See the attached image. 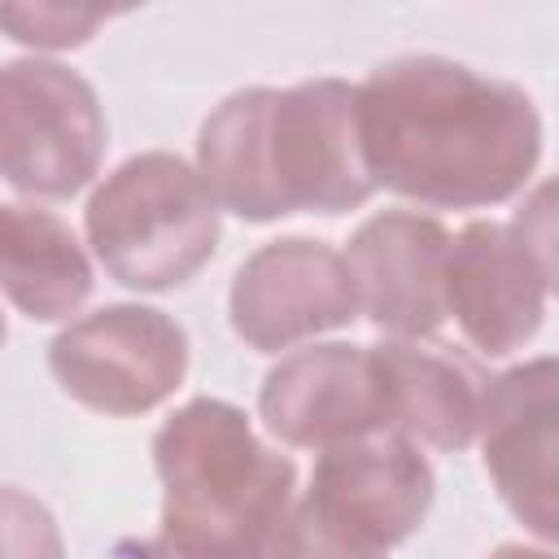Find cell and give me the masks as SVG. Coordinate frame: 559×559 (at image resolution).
I'll use <instances>...</instances> for the list:
<instances>
[{
    "label": "cell",
    "instance_id": "obj_1",
    "mask_svg": "<svg viewBox=\"0 0 559 559\" xmlns=\"http://www.w3.org/2000/svg\"><path fill=\"white\" fill-rule=\"evenodd\" d=\"M358 140L376 188L441 210L515 197L542 162L524 87L450 57H397L358 83Z\"/></svg>",
    "mask_w": 559,
    "mask_h": 559
},
{
    "label": "cell",
    "instance_id": "obj_2",
    "mask_svg": "<svg viewBox=\"0 0 559 559\" xmlns=\"http://www.w3.org/2000/svg\"><path fill=\"white\" fill-rule=\"evenodd\" d=\"M197 175L245 223L345 214L376 197L358 140V87L306 79L231 92L197 135Z\"/></svg>",
    "mask_w": 559,
    "mask_h": 559
},
{
    "label": "cell",
    "instance_id": "obj_3",
    "mask_svg": "<svg viewBox=\"0 0 559 559\" xmlns=\"http://www.w3.org/2000/svg\"><path fill=\"white\" fill-rule=\"evenodd\" d=\"M162 476V537L188 559H266L297 467L258 441L240 406L192 397L153 437Z\"/></svg>",
    "mask_w": 559,
    "mask_h": 559
},
{
    "label": "cell",
    "instance_id": "obj_4",
    "mask_svg": "<svg viewBox=\"0 0 559 559\" xmlns=\"http://www.w3.org/2000/svg\"><path fill=\"white\" fill-rule=\"evenodd\" d=\"M96 262L135 293L188 284L218 249V201L179 153L127 157L87 201Z\"/></svg>",
    "mask_w": 559,
    "mask_h": 559
},
{
    "label": "cell",
    "instance_id": "obj_5",
    "mask_svg": "<svg viewBox=\"0 0 559 559\" xmlns=\"http://www.w3.org/2000/svg\"><path fill=\"white\" fill-rule=\"evenodd\" d=\"M550 192V183H537L511 223L476 218L450 236L445 314H454L463 336L489 358L524 349L546 319L555 288Z\"/></svg>",
    "mask_w": 559,
    "mask_h": 559
},
{
    "label": "cell",
    "instance_id": "obj_6",
    "mask_svg": "<svg viewBox=\"0 0 559 559\" xmlns=\"http://www.w3.org/2000/svg\"><path fill=\"white\" fill-rule=\"evenodd\" d=\"M105 157V114L92 83L44 57L0 70V179L39 201L92 183Z\"/></svg>",
    "mask_w": 559,
    "mask_h": 559
},
{
    "label": "cell",
    "instance_id": "obj_7",
    "mask_svg": "<svg viewBox=\"0 0 559 559\" xmlns=\"http://www.w3.org/2000/svg\"><path fill=\"white\" fill-rule=\"evenodd\" d=\"M57 384L100 415H144L162 406L188 371L183 328L153 306H100L48 345Z\"/></svg>",
    "mask_w": 559,
    "mask_h": 559
},
{
    "label": "cell",
    "instance_id": "obj_8",
    "mask_svg": "<svg viewBox=\"0 0 559 559\" xmlns=\"http://www.w3.org/2000/svg\"><path fill=\"white\" fill-rule=\"evenodd\" d=\"M231 328L258 354H280L358 314L345 253L328 240L280 236L253 249L231 280Z\"/></svg>",
    "mask_w": 559,
    "mask_h": 559
},
{
    "label": "cell",
    "instance_id": "obj_9",
    "mask_svg": "<svg viewBox=\"0 0 559 559\" xmlns=\"http://www.w3.org/2000/svg\"><path fill=\"white\" fill-rule=\"evenodd\" d=\"M262 424L301 450H332L389 432V397L371 345H306L280 358L258 393Z\"/></svg>",
    "mask_w": 559,
    "mask_h": 559
},
{
    "label": "cell",
    "instance_id": "obj_10",
    "mask_svg": "<svg viewBox=\"0 0 559 559\" xmlns=\"http://www.w3.org/2000/svg\"><path fill=\"white\" fill-rule=\"evenodd\" d=\"M555 419H559V367L550 354L485 380L476 437L485 467L511 507L546 546L559 533L555 515Z\"/></svg>",
    "mask_w": 559,
    "mask_h": 559
},
{
    "label": "cell",
    "instance_id": "obj_11",
    "mask_svg": "<svg viewBox=\"0 0 559 559\" xmlns=\"http://www.w3.org/2000/svg\"><path fill=\"white\" fill-rule=\"evenodd\" d=\"M432 467L415 441L371 432L319 454L306 502L371 550L406 542L432 507Z\"/></svg>",
    "mask_w": 559,
    "mask_h": 559
},
{
    "label": "cell",
    "instance_id": "obj_12",
    "mask_svg": "<svg viewBox=\"0 0 559 559\" xmlns=\"http://www.w3.org/2000/svg\"><path fill=\"white\" fill-rule=\"evenodd\" d=\"M445 253L450 231L411 210H384L367 218L345 249L358 310L393 341L432 336L445 314Z\"/></svg>",
    "mask_w": 559,
    "mask_h": 559
},
{
    "label": "cell",
    "instance_id": "obj_13",
    "mask_svg": "<svg viewBox=\"0 0 559 559\" xmlns=\"http://www.w3.org/2000/svg\"><path fill=\"white\" fill-rule=\"evenodd\" d=\"M389 397V432L437 450H463L476 437L485 380L450 345L384 341L371 345Z\"/></svg>",
    "mask_w": 559,
    "mask_h": 559
},
{
    "label": "cell",
    "instance_id": "obj_14",
    "mask_svg": "<svg viewBox=\"0 0 559 559\" xmlns=\"http://www.w3.org/2000/svg\"><path fill=\"white\" fill-rule=\"evenodd\" d=\"M0 288L35 323L70 319L92 297V262L66 218L0 201Z\"/></svg>",
    "mask_w": 559,
    "mask_h": 559
},
{
    "label": "cell",
    "instance_id": "obj_15",
    "mask_svg": "<svg viewBox=\"0 0 559 559\" xmlns=\"http://www.w3.org/2000/svg\"><path fill=\"white\" fill-rule=\"evenodd\" d=\"M109 22V9L83 4H0V31L31 48H79Z\"/></svg>",
    "mask_w": 559,
    "mask_h": 559
},
{
    "label": "cell",
    "instance_id": "obj_16",
    "mask_svg": "<svg viewBox=\"0 0 559 559\" xmlns=\"http://www.w3.org/2000/svg\"><path fill=\"white\" fill-rule=\"evenodd\" d=\"M266 559H389L384 550L362 546L345 528H336L328 515H319L306 498L288 507L280 533L271 537Z\"/></svg>",
    "mask_w": 559,
    "mask_h": 559
},
{
    "label": "cell",
    "instance_id": "obj_17",
    "mask_svg": "<svg viewBox=\"0 0 559 559\" xmlns=\"http://www.w3.org/2000/svg\"><path fill=\"white\" fill-rule=\"evenodd\" d=\"M0 559H66L52 511L17 485H0Z\"/></svg>",
    "mask_w": 559,
    "mask_h": 559
},
{
    "label": "cell",
    "instance_id": "obj_18",
    "mask_svg": "<svg viewBox=\"0 0 559 559\" xmlns=\"http://www.w3.org/2000/svg\"><path fill=\"white\" fill-rule=\"evenodd\" d=\"M118 559H188V555H179L166 537H144V542H122Z\"/></svg>",
    "mask_w": 559,
    "mask_h": 559
},
{
    "label": "cell",
    "instance_id": "obj_19",
    "mask_svg": "<svg viewBox=\"0 0 559 559\" xmlns=\"http://www.w3.org/2000/svg\"><path fill=\"white\" fill-rule=\"evenodd\" d=\"M485 559H555L546 546H524V542H507L498 550H489Z\"/></svg>",
    "mask_w": 559,
    "mask_h": 559
},
{
    "label": "cell",
    "instance_id": "obj_20",
    "mask_svg": "<svg viewBox=\"0 0 559 559\" xmlns=\"http://www.w3.org/2000/svg\"><path fill=\"white\" fill-rule=\"evenodd\" d=\"M0 345H4V314H0Z\"/></svg>",
    "mask_w": 559,
    "mask_h": 559
}]
</instances>
